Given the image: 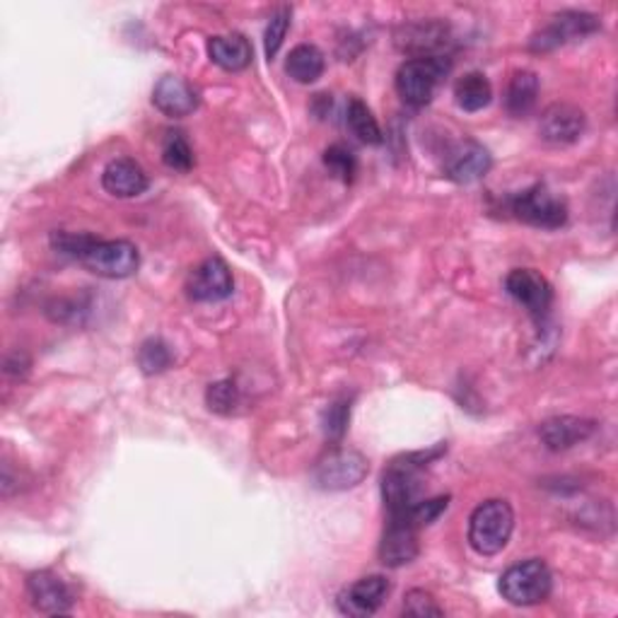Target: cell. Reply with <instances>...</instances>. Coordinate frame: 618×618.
I'll list each match as a JSON object with an SVG mask.
<instances>
[{"instance_id":"obj_21","label":"cell","mask_w":618,"mask_h":618,"mask_svg":"<svg viewBox=\"0 0 618 618\" xmlns=\"http://www.w3.org/2000/svg\"><path fill=\"white\" fill-rule=\"evenodd\" d=\"M539 100V76L531 70H517L505 95V107L512 117H527Z\"/></svg>"},{"instance_id":"obj_19","label":"cell","mask_w":618,"mask_h":618,"mask_svg":"<svg viewBox=\"0 0 618 618\" xmlns=\"http://www.w3.org/2000/svg\"><path fill=\"white\" fill-rule=\"evenodd\" d=\"M208 56L222 70L240 73L244 68H250L254 52H252V44L246 42L242 34H220V36H210Z\"/></svg>"},{"instance_id":"obj_23","label":"cell","mask_w":618,"mask_h":618,"mask_svg":"<svg viewBox=\"0 0 618 618\" xmlns=\"http://www.w3.org/2000/svg\"><path fill=\"white\" fill-rule=\"evenodd\" d=\"M345 123H349V131L355 135V139L365 145H379L385 141L375 114L363 100L349 102V107H345Z\"/></svg>"},{"instance_id":"obj_9","label":"cell","mask_w":618,"mask_h":618,"mask_svg":"<svg viewBox=\"0 0 618 618\" xmlns=\"http://www.w3.org/2000/svg\"><path fill=\"white\" fill-rule=\"evenodd\" d=\"M505 290H508L510 298L522 305L537 321L549 314L553 302V288L539 271L534 268L510 271V276L505 278Z\"/></svg>"},{"instance_id":"obj_18","label":"cell","mask_w":618,"mask_h":618,"mask_svg":"<svg viewBox=\"0 0 618 618\" xmlns=\"http://www.w3.org/2000/svg\"><path fill=\"white\" fill-rule=\"evenodd\" d=\"M102 187L117 199H133L147 189V175L135 159L117 157L102 172Z\"/></svg>"},{"instance_id":"obj_30","label":"cell","mask_w":618,"mask_h":618,"mask_svg":"<svg viewBox=\"0 0 618 618\" xmlns=\"http://www.w3.org/2000/svg\"><path fill=\"white\" fill-rule=\"evenodd\" d=\"M448 508H450V496H440V498H430V500L420 498L413 505V508L406 512V515H401V517L409 519L411 525H416L420 529V527H428V525L435 522V519Z\"/></svg>"},{"instance_id":"obj_13","label":"cell","mask_w":618,"mask_h":618,"mask_svg":"<svg viewBox=\"0 0 618 618\" xmlns=\"http://www.w3.org/2000/svg\"><path fill=\"white\" fill-rule=\"evenodd\" d=\"M234 290V280L230 266L220 256H210L194 271L187 293L194 302H222L228 300Z\"/></svg>"},{"instance_id":"obj_20","label":"cell","mask_w":618,"mask_h":618,"mask_svg":"<svg viewBox=\"0 0 618 618\" xmlns=\"http://www.w3.org/2000/svg\"><path fill=\"white\" fill-rule=\"evenodd\" d=\"M324 68H327L324 54H321L314 44L295 46L286 60L288 76L300 85L317 82L321 76H324Z\"/></svg>"},{"instance_id":"obj_3","label":"cell","mask_w":618,"mask_h":618,"mask_svg":"<svg viewBox=\"0 0 618 618\" xmlns=\"http://www.w3.org/2000/svg\"><path fill=\"white\" fill-rule=\"evenodd\" d=\"M498 589L503 599L512 607H537L547 602L553 589V575L549 565L539 559H529L510 565L500 575Z\"/></svg>"},{"instance_id":"obj_31","label":"cell","mask_w":618,"mask_h":618,"mask_svg":"<svg viewBox=\"0 0 618 618\" xmlns=\"http://www.w3.org/2000/svg\"><path fill=\"white\" fill-rule=\"evenodd\" d=\"M404 614L406 616H416V618H426V616H442L444 609L440 604L432 599V595L423 589H411L409 595L404 597Z\"/></svg>"},{"instance_id":"obj_17","label":"cell","mask_w":618,"mask_h":618,"mask_svg":"<svg viewBox=\"0 0 618 618\" xmlns=\"http://www.w3.org/2000/svg\"><path fill=\"white\" fill-rule=\"evenodd\" d=\"M595 428L597 426L587 418L555 416V418H549L547 423H541L539 438L551 452H565V450L575 448V444L585 442L592 432H595Z\"/></svg>"},{"instance_id":"obj_27","label":"cell","mask_w":618,"mask_h":618,"mask_svg":"<svg viewBox=\"0 0 618 618\" xmlns=\"http://www.w3.org/2000/svg\"><path fill=\"white\" fill-rule=\"evenodd\" d=\"M324 165L331 172L333 177L341 179L343 184H351L357 175V163H355V155L349 151L345 145H331L327 147L324 153Z\"/></svg>"},{"instance_id":"obj_5","label":"cell","mask_w":618,"mask_h":618,"mask_svg":"<svg viewBox=\"0 0 618 618\" xmlns=\"http://www.w3.org/2000/svg\"><path fill=\"white\" fill-rule=\"evenodd\" d=\"M78 262L102 278H129L141 266V254L129 240H92L85 246Z\"/></svg>"},{"instance_id":"obj_26","label":"cell","mask_w":618,"mask_h":618,"mask_svg":"<svg viewBox=\"0 0 618 618\" xmlns=\"http://www.w3.org/2000/svg\"><path fill=\"white\" fill-rule=\"evenodd\" d=\"M206 401H208V409L210 411L222 413V416H230L240 406V389L230 379L216 382V385L208 387Z\"/></svg>"},{"instance_id":"obj_8","label":"cell","mask_w":618,"mask_h":618,"mask_svg":"<svg viewBox=\"0 0 618 618\" xmlns=\"http://www.w3.org/2000/svg\"><path fill=\"white\" fill-rule=\"evenodd\" d=\"M599 27H602V22L597 15L567 10V12H561V15L551 18L547 27L531 36L529 48L531 52H553V48H559L563 44L585 40V36L599 32Z\"/></svg>"},{"instance_id":"obj_10","label":"cell","mask_w":618,"mask_h":618,"mask_svg":"<svg viewBox=\"0 0 618 618\" xmlns=\"http://www.w3.org/2000/svg\"><path fill=\"white\" fill-rule=\"evenodd\" d=\"M490 165H493V157L486 147L472 139H464L448 147L442 169H444V177L456 184H474L481 177L488 175Z\"/></svg>"},{"instance_id":"obj_6","label":"cell","mask_w":618,"mask_h":618,"mask_svg":"<svg viewBox=\"0 0 618 618\" xmlns=\"http://www.w3.org/2000/svg\"><path fill=\"white\" fill-rule=\"evenodd\" d=\"M508 208L512 218L539 230H559L567 222L565 201L551 194L543 184H534V187L515 194L508 201Z\"/></svg>"},{"instance_id":"obj_25","label":"cell","mask_w":618,"mask_h":618,"mask_svg":"<svg viewBox=\"0 0 618 618\" xmlns=\"http://www.w3.org/2000/svg\"><path fill=\"white\" fill-rule=\"evenodd\" d=\"M172 365V351L163 339H147L139 349V367L145 375H159Z\"/></svg>"},{"instance_id":"obj_24","label":"cell","mask_w":618,"mask_h":618,"mask_svg":"<svg viewBox=\"0 0 618 618\" xmlns=\"http://www.w3.org/2000/svg\"><path fill=\"white\" fill-rule=\"evenodd\" d=\"M163 163L181 172V175H187V172L194 169L196 159H194V151L189 141L184 139L181 131H167L165 133V141H163Z\"/></svg>"},{"instance_id":"obj_7","label":"cell","mask_w":618,"mask_h":618,"mask_svg":"<svg viewBox=\"0 0 618 618\" xmlns=\"http://www.w3.org/2000/svg\"><path fill=\"white\" fill-rule=\"evenodd\" d=\"M369 472V464L361 452L336 448L324 454L314 466V486L321 490H349L361 486Z\"/></svg>"},{"instance_id":"obj_4","label":"cell","mask_w":618,"mask_h":618,"mask_svg":"<svg viewBox=\"0 0 618 618\" xmlns=\"http://www.w3.org/2000/svg\"><path fill=\"white\" fill-rule=\"evenodd\" d=\"M450 73L448 56H416L397 70V92L406 104L426 107L435 97L440 82Z\"/></svg>"},{"instance_id":"obj_12","label":"cell","mask_w":618,"mask_h":618,"mask_svg":"<svg viewBox=\"0 0 618 618\" xmlns=\"http://www.w3.org/2000/svg\"><path fill=\"white\" fill-rule=\"evenodd\" d=\"M387 595H389V580L385 575H367L355 580L353 585L341 592L336 599V607L345 616L365 618L379 611Z\"/></svg>"},{"instance_id":"obj_28","label":"cell","mask_w":618,"mask_h":618,"mask_svg":"<svg viewBox=\"0 0 618 618\" xmlns=\"http://www.w3.org/2000/svg\"><path fill=\"white\" fill-rule=\"evenodd\" d=\"M290 18H293L290 8H278L274 15H271L266 34H264V44H266V56L268 58H276L283 42H286V34L290 30Z\"/></svg>"},{"instance_id":"obj_29","label":"cell","mask_w":618,"mask_h":618,"mask_svg":"<svg viewBox=\"0 0 618 618\" xmlns=\"http://www.w3.org/2000/svg\"><path fill=\"white\" fill-rule=\"evenodd\" d=\"M349 420H351V399L345 397L336 399L324 411V418H321V423H324V435L329 440L339 442L345 435V430H349Z\"/></svg>"},{"instance_id":"obj_22","label":"cell","mask_w":618,"mask_h":618,"mask_svg":"<svg viewBox=\"0 0 618 618\" xmlns=\"http://www.w3.org/2000/svg\"><path fill=\"white\" fill-rule=\"evenodd\" d=\"M454 97L456 104L468 111V114H474V111H481L490 104L493 88L484 73H466L464 78L456 80Z\"/></svg>"},{"instance_id":"obj_15","label":"cell","mask_w":618,"mask_h":618,"mask_svg":"<svg viewBox=\"0 0 618 618\" xmlns=\"http://www.w3.org/2000/svg\"><path fill=\"white\" fill-rule=\"evenodd\" d=\"M418 551V527L404 517H389L385 537L379 541V561L387 567H401L413 563Z\"/></svg>"},{"instance_id":"obj_11","label":"cell","mask_w":618,"mask_h":618,"mask_svg":"<svg viewBox=\"0 0 618 618\" xmlns=\"http://www.w3.org/2000/svg\"><path fill=\"white\" fill-rule=\"evenodd\" d=\"M27 597L32 607L46 616H64L73 611L70 587L54 571H40L27 577Z\"/></svg>"},{"instance_id":"obj_16","label":"cell","mask_w":618,"mask_h":618,"mask_svg":"<svg viewBox=\"0 0 618 618\" xmlns=\"http://www.w3.org/2000/svg\"><path fill=\"white\" fill-rule=\"evenodd\" d=\"M153 104L163 111L165 117L181 119L194 114L199 109V92L194 90V85L179 76H165L159 78L153 90Z\"/></svg>"},{"instance_id":"obj_1","label":"cell","mask_w":618,"mask_h":618,"mask_svg":"<svg viewBox=\"0 0 618 618\" xmlns=\"http://www.w3.org/2000/svg\"><path fill=\"white\" fill-rule=\"evenodd\" d=\"M444 452V444H438L428 452H411L394 460L382 476V498L389 510V517H401L420 500L423 490V474L430 462H435Z\"/></svg>"},{"instance_id":"obj_14","label":"cell","mask_w":618,"mask_h":618,"mask_svg":"<svg viewBox=\"0 0 618 618\" xmlns=\"http://www.w3.org/2000/svg\"><path fill=\"white\" fill-rule=\"evenodd\" d=\"M585 129H587L585 111L567 102L551 104L547 111H543V117L539 121L541 139L551 145H571L583 139Z\"/></svg>"},{"instance_id":"obj_2","label":"cell","mask_w":618,"mask_h":618,"mask_svg":"<svg viewBox=\"0 0 618 618\" xmlns=\"http://www.w3.org/2000/svg\"><path fill=\"white\" fill-rule=\"evenodd\" d=\"M515 512L508 500H486L468 517V543L478 555L500 553L512 537Z\"/></svg>"},{"instance_id":"obj_32","label":"cell","mask_w":618,"mask_h":618,"mask_svg":"<svg viewBox=\"0 0 618 618\" xmlns=\"http://www.w3.org/2000/svg\"><path fill=\"white\" fill-rule=\"evenodd\" d=\"M5 373L24 377V375L30 373V357L24 355V353H18V363H12V357H8V361H5Z\"/></svg>"}]
</instances>
